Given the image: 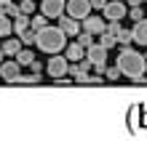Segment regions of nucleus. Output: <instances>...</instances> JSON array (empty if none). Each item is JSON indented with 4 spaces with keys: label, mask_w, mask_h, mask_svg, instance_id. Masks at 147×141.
Masks as SVG:
<instances>
[{
    "label": "nucleus",
    "mask_w": 147,
    "mask_h": 141,
    "mask_svg": "<svg viewBox=\"0 0 147 141\" xmlns=\"http://www.w3.org/2000/svg\"><path fill=\"white\" fill-rule=\"evenodd\" d=\"M35 45L43 53H62L67 48V35L62 32V27H43V29H38Z\"/></svg>",
    "instance_id": "nucleus-1"
},
{
    "label": "nucleus",
    "mask_w": 147,
    "mask_h": 141,
    "mask_svg": "<svg viewBox=\"0 0 147 141\" xmlns=\"http://www.w3.org/2000/svg\"><path fill=\"white\" fill-rule=\"evenodd\" d=\"M118 69H120V75H126V77H142L147 72V61L142 53H136V51L131 48H123L120 51V56H118Z\"/></svg>",
    "instance_id": "nucleus-2"
},
{
    "label": "nucleus",
    "mask_w": 147,
    "mask_h": 141,
    "mask_svg": "<svg viewBox=\"0 0 147 141\" xmlns=\"http://www.w3.org/2000/svg\"><path fill=\"white\" fill-rule=\"evenodd\" d=\"M86 59L94 64V69H96L99 75H105V61H107V48L102 45V43H94V45L86 48Z\"/></svg>",
    "instance_id": "nucleus-3"
},
{
    "label": "nucleus",
    "mask_w": 147,
    "mask_h": 141,
    "mask_svg": "<svg viewBox=\"0 0 147 141\" xmlns=\"http://www.w3.org/2000/svg\"><path fill=\"white\" fill-rule=\"evenodd\" d=\"M67 69H70V64H67V56H62V53H51L46 72L54 77V80H59V77H67Z\"/></svg>",
    "instance_id": "nucleus-4"
},
{
    "label": "nucleus",
    "mask_w": 147,
    "mask_h": 141,
    "mask_svg": "<svg viewBox=\"0 0 147 141\" xmlns=\"http://www.w3.org/2000/svg\"><path fill=\"white\" fill-rule=\"evenodd\" d=\"M64 11H67V16H72V19L83 21L86 16L91 13V0H67Z\"/></svg>",
    "instance_id": "nucleus-5"
},
{
    "label": "nucleus",
    "mask_w": 147,
    "mask_h": 141,
    "mask_svg": "<svg viewBox=\"0 0 147 141\" xmlns=\"http://www.w3.org/2000/svg\"><path fill=\"white\" fill-rule=\"evenodd\" d=\"M126 3L123 0H107V5H105V11H102V16H107L110 21H120L126 16Z\"/></svg>",
    "instance_id": "nucleus-6"
},
{
    "label": "nucleus",
    "mask_w": 147,
    "mask_h": 141,
    "mask_svg": "<svg viewBox=\"0 0 147 141\" xmlns=\"http://www.w3.org/2000/svg\"><path fill=\"white\" fill-rule=\"evenodd\" d=\"M64 0H40V13L48 16V19H59L64 13Z\"/></svg>",
    "instance_id": "nucleus-7"
},
{
    "label": "nucleus",
    "mask_w": 147,
    "mask_h": 141,
    "mask_svg": "<svg viewBox=\"0 0 147 141\" xmlns=\"http://www.w3.org/2000/svg\"><path fill=\"white\" fill-rule=\"evenodd\" d=\"M22 75V64L19 61H3L0 64V77H3L5 83H16Z\"/></svg>",
    "instance_id": "nucleus-8"
},
{
    "label": "nucleus",
    "mask_w": 147,
    "mask_h": 141,
    "mask_svg": "<svg viewBox=\"0 0 147 141\" xmlns=\"http://www.w3.org/2000/svg\"><path fill=\"white\" fill-rule=\"evenodd\" d=\"M59 27H62V32L67 37H78L80 35V21L72 19V16H59Z\"/></svg>",
    "instance_id": "nucleus-9"
},
{
    "label": "nucleus",
    "mask_w": 147,
    "mask_h": 141,
    "mask_svg": "<svg viewBox=\"0 0 147 141\" xmlns=\"http://www.w3.org/2000/svg\"><path fill=\"white\" fill-rule=\"evenodd\" d=\"M83 29L86 32H91V35H99V32H105V19H99V16H86L83 19Z\"/></svg>",
    "instance_id": "nucleus-10"
},
{
    "label": "nucleus",
    "mask_w": 147,
    "mask_h": 141,
    "mask_svg": "<svg viewBox=\"0 0 147 141\" xmlns=\"http://www.w3.org/2000/svg\"><path fill=\"white\" fill-rule=\"evenodd\" d=\"M64 56L70 59V61H83V59H86V48L80 45V43H67Z\"/></svg>",
    "instance_id": "nucleus-11"
},
{
    "label": "nucleus",
    "mask_w": 147,
    "mask_h": 141,
    "mask_svg": "<svg viewBox=\"0 0 147 141\" xmlns=\"http://www.w3.org/2000/svg\"><path fill=\"white\" fill-rule=\"evenodd\" d=\"M134 43H139V45H147V19H139L134 21Z\"/></svg>",
    "instance_id": "nucleus-12"
},
{
    "label": "nucleus",
    "mask_w": 147,
    "mask_h": 141,
    "mask_svg": "<svg viewBox=\"0 0 147 141\" xmlns=\"http://www.w3.org/2000/svg\"><path fill=\"white\" fill-rule=\"evenodd\" d=\"M0 48H3V53H5V56H16V53L22 51V40H19V37H5Z\"/></svg>",
    "instance_id": "nucleus-13"
},
{
    "label": "nucleus",
    "mask_w": 147,
    "mask_h": 141,
    "mask_svg": "<svg viewBox=\"0 0 147 141\" xmlns=\"http://www.w3.org/2000/svg\"><path fill=\"white\" fill-rule=\"evenodd\" d=\"M11 32H13V21L5 13H0V37H8Z\"/></svg>",
    "instance_id": "nucleus-14"
},
{
    "label": "nucleus",
    "mask_w": 147,
    "mask_h": 141,
    "mask_svg": "<svg viewBox=\"0 0 147 141\" xmlns=\"http://www.w3.org/2000/svg\"><path fill=\"white\" fill-rule=\"evenodd\" d=\"M27 27H30V16H27V13H19V16L13 19V32L19 35V32H24Z\"/></svg>",
    "instance_id": "nucleus-15"
},
{
    "label": "nucleus",
    "mask_w": 147,
    "mask_h": 141,
    "mask_svg": "<svg viewBox=\"0 0 147 141\" xmlns=\"http://www.w3.org/2000/svg\"><path fill=\"white\" fill-rule=\"evenodd\" d=\"M35 37H38V32L32 29V27H27L24 32H19V40L24 43V45H35Z\"/></svg>",
    "instance_id": "nucleus-16"
},
{
    "label": "nucleus",
    "mask_w": 147,
    "mask_h": 141,
    "mask_svg": "<svg viewBox=\"0 0 147 141\" xmlns=\"http://www.w3.org/2000/svg\"><path fill=\"white\" fill-rule=\"evenodd\" d=\"M99 43H102V45H105V48L110 51V48H112V45L118 43V37H115L112 32H107V29H105V32H99Z\"/></svg>",
    "instance_id": "nucleus-17"
},
{
    "label": "nucleus",
    "mask_w": 147,
    "mask_h": 141,
    "mask_svg": "<svg viewBox=\"0 0 147 141\" xmlns=\"http://www.w3.org/2000/svg\"><path fill=\"white\" fill-rule=\"evenodd\" d=\"M30 27L32 29H43V27H48V16H43V13H38V16H32V19H30Z\"/></svg>",
    "instance_id": "nucleus-18"
},
{
    "label": "nucleus",
    "mask_w": 147,
    "mask_h": 141,
    "mask_svg": "<svg viewBox=\"0 0 147 141\" xmlns=\"http://www.w3.org/2000/svg\"><path fill=\"white\" fill-rule=\"evenodd\" d=\"M16 61H19L22 67H30L32 61H35V53H32V51H19V53H16Z\"/></svg>",
    "instance_id": "nucleus-19"
},
{
    "label": "nucleus",
    "mask_w": 147,
    "mask_h": 141,
    "mask_svg": "<svg viewBox=\"0 0 147 141\" xmlns=\"http://www.w3.org/2000/svg\"><path fill=\"white\" fill-rule=\"evenodd\" d=\"M115 37H118V43H120L123 48H128V43H134V32H131V29H120Z\"/></svg>",
    "instance_id": "nucleus-20"
},
{
    "label": "nucleus",
    "mask_w": 147,
    "mask_h": 141,
    "mask_svg": "<svg viewBox=\"0 0 147 141\" xmlns=\"http://www.w3.org/2000/svg\"><path fill=\"white\" fill-rule=\"evenodd\" d=\"M16 83H22V85H32V83H40V75L38 72H30V75H19V80Z\"/></svg>",
    "instance_id": "nucleus-21"
},
{
    "label": "nucleus",
    "mask_w": 147,
    "mask_h": 141,
    "mask_svg": "<svg viewBox=\"0 0 147 141\" xmlns=\"http://www.w3.org/2000/svg\"><path fill=\"white\" fill-rule=\"evenodd\" d=\"M78 43H80L83 48H88V45H94V35L86 32V29H80V35H78Z\"/></svg>",
    "instance_id": "nucleus-22"
},
{
    "label": "nucleus",
    "mask_w": 147,
    "mask_h": 141,
    "mask_svg": "<svg viewBox=\"0 0 147 141\" xmlns=\"http://www.w3.org/2000/svg\"><path fill=\"white\" fill-rule=\"evenodd\" d=\"M19 11L22 13H35V0H22V3H19Z\"/></svg>",
    "instance_id": "nucleus-23"
},
{
    "label": "nucleus",
    "mask_w": 147,
    "mask_h": 141,
    "mask_svg": "<svg viewBox=\"0 0 147 141\" xmlns=\"http://www.w3.org/2000/svg\"><path fill=\"white\" fill-rule=\"evenodd\" d=\"M126 16H128V19H131V21H139V19H142L144 13H142V8H139V5H131V11H128Z\"/></svg>",
    "instance_id": "nucleus-24"
},
{
    "label": "nucleus",
    "mask_w": 147,
    "mask_h": 141,
    "mask_svg": "<svg viewBox=\"0 0 147 141\" xmlns=\"http://www.w3.org/2000/svg\"><path fill=\"white\" fill-rule=\"evenodd\" d=\"M105 77H107V80H118V77H120V69L118 67H105Z\"/></svg>",
    "instance_id": "nucleus-25"
},
{
    "label": "nucleus",
    "mask_w": 147,
    "mask_h": 141,
    "mask_svg": "<svg viewBox=\"0 0 147 141\" xmlns=\"http://www.w3.org/2000/svg\"><path fill=\"white\" fill-rule=\"evenodd\" d=\"M105 29H107V32H112V35H118V32L123 29V27H120V21H110V24H107Z\"/></svg>",
    "instance_id": "nucleus-26"
},
{
    "label": "nucleus",
    "mask_w": 147,
    "mask_h": 141,
    "mask_svg": "<svg viewBox=\"0 0 147 141\" xmlns=\"http://www.w3.org/2000/svg\"><path fill=\"white\" fill-rule=\"evenodd\" d=\"M107 0H91V8H96V11H105Z\"/></svg>",
    "instance_id": "nucleus-27"
},
{
    "label": "nucleus",
    "mask_w": 147,
    "mask_h": 141,
    "mask_svg": "<svg viewBox=\"0 0 147 141\" xmlns=\"http://www.w3.org/2000/svg\"><path fill=\"white\" fill-rule=\"evenodd\" d=\"M30 69H32V72H38V75L43 72V67H40V61H32V64H30Z\"/></svg>",
    "instance_id": "nucleus-28"
},
{
    "label": "nucleus",
    "mask_w": 147,
    "mask_h": 141,
    "mask_svg": "<svg viewBox=\"0 0 147 141\" xmlns=\"http://www.w3.org/2000/svg\"><path fill=\"white\" fill-rule=\"evenodd\" d=\"M123 3H126V5H142L144 0H123Z\"/></svg>",
    "instance_id": "nucleus-29"
},
{
    "label": "nucleus",
    "mask_w": 147,
    "mask_h": 141,
    "mask_svg": "<svg viewBox=\"0 0 147 141\" xmlns=\"http://www.w3.org/2000/svg\"><path fill=\"white\" fill-rule=\"evenodd\" d=\"M3 56H5V53H3V48H0V64H3Z\"/></svg>",
    "instance_id": "nucleus-30"
},
{
    "label": "nucleus",
    "mask_w": 147,
    "mask_h": 141,
    "mask_svg": "<svg viewBox=\"0 0 147 141\" xmlns=\"http://www.w3.org/2000/svg\"><path fill=\"white\" fill-rule=\"evenodd\" d=\"M144 48H147V45H144ZM144 59H147V53H144Z\"/></svg>",
    "instance_id": "nucleus-31"
}]
</instances>
